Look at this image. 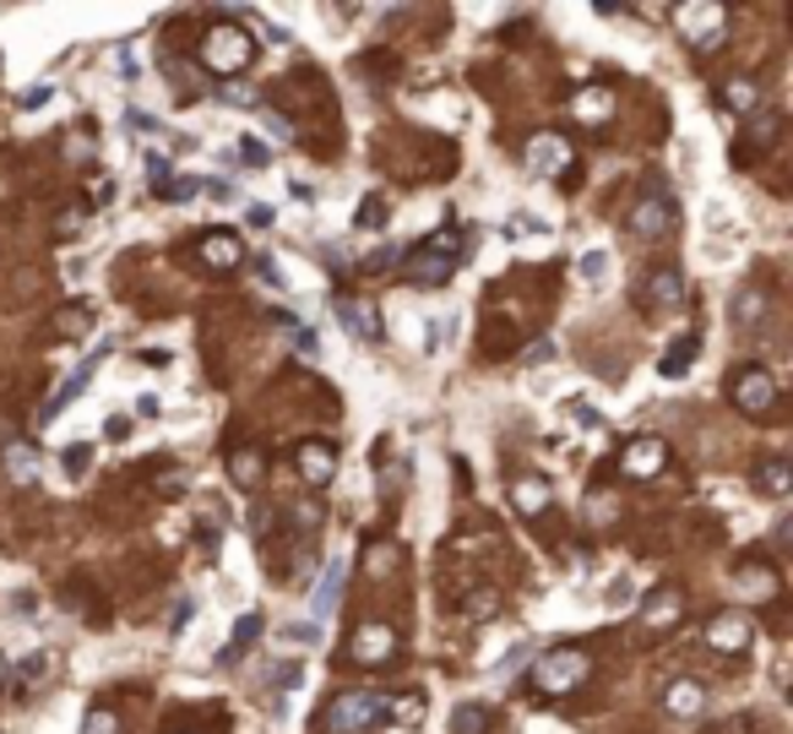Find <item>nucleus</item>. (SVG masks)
Segmentation results:
<instances>
[{
    "label": "nucleus",
    "instance_id": "nucleus-31",
    "mask_svg": "<svg viewBox=\"0 0 793 734\" xmlns=\"http://www.w3.org/2000/svg\"><path fill=\"white\" fill-rule=\"evenodd\" d=\"M392 268H396V251L381 245V251H370V262L359 268V277H381V272H392Z\"/></svg>",
    "mask_w": 793,
    "mask_h": 734
},
{
    "label": "nucleus",
    "instance_id": "nucleus-10",
    "mask_svg": "<svg viewBox=\"0 0 793 734\" xmlns=\"http://www.w3.org/2000/svg\"><path fill=\"white\" fill-rule=\"evenodd\" d=\"M528 164L538 169V175H565V169H571V141H565V136H554V132L532 136L528 141Z\"/></svg>",
    "mask_w": 793,
    "mask_h": 734
},
{
    "label": "nucleus",
    "instance_id": "nucleus-40",
    "mask_svg": "<svg viewBox=\"0 0 793 734\" xmlns=\"http://www.w3.org/2000/svg\"><path fill=\"white\" fill-rule=\"evenodd\" d=\"M387 713H392L396 724H402V719H408V724H419V719H424V702H419V696H408V702H396V707H387Z\"/></svg>",
    "mask_w": 793,
    "mask_h": 734
},
{
    "label": "nucleus",
    "instance_id": "nucleus-27",
    "mask_svg": "<svg viewBox=\"0 0 793 734\" xmlns=\"http://www.w3.org/2000/svg\"><path fill=\"white\" fill-rule=\"evenodd\" d=\"M723 104H728V109H739V115H750V109L761 104V87H755V82H739V76H733V82L723 87Z\"/></svg>",
    "mask_w": 793,
    "mask_h": 734
},
{
    "label": "nucleus",
    "instance_id": "nucleus-15",
    "mask_svg": "<svg viewBox=\"0 0 793 734\" xmlns=\"http://www.w3.org/2000/svg\"><path fill=\"white\" fill-rule=\"evenodd\" d=\"M663 713H674V719H701V713H707V685H701V680H674V685L663 691Z\"/></svg>",
    "mask_w": 793,
    "mask_h": 734
},
{
    "label": "nucleus",
    "instance_id": "nucleus-37",
    "mask_svg": "<svg viewBox=\"0 0 793 734\" xmlns=\"http://www.w3.org/2000/svg\"><path fill=\"white\" fill-rule=\"evenodd\" d=\"M750 126H755V147H772V141H778V126H783V120H778V115H755Z\"/></svg>",
    "mask_w": 793,
    "mask_h": 734
},
{
    "label": "nucleus",
    "instance_id": "nucleus-48",
    "mask_svg": "<svg viewBox=\"0 0 793 734\" xmlns=\"http://www.w3.org/2000/svg\"><path fill=\"white\" fill-rule=\"evenodd\" d=\"M240 158H245V164H266V147H262V141H251V136H245V141H240Z\"/></svg>",
    "mask_w": 793,
    "mask_h": 734
},
{
    "label": "nucleus",
    "instance_id": "nucleus-34",
    "mask_svg": "<svg viewBox=\"0 0 793 734\" xmlns=\"http://www.w3.org/2000/svg\"><path fill=\"white\" fill-rule=\"evenodd\" d=\"M223 104H240V109H251L256 104V87H245V82H223V93H218Z\"/></svg>",
    "mask_w": 793,
    "mask_h": 734
},
{
    "label": "nucleus",
    "instance_id": "nucleus-5",
    "mask_svg": "<svg viewBox=\"0 0 793 734\" xmlns=\"http://www.w3.org/2000/svg\"><path fill=\"white\" fill-rule=\"evenodd\" d=\"M728 398L739 413H772L778 408V381H772V370L766 365H739L733 376H728Z\"/></svg>",
    "mask_w": 793,
    "mask_h": 734
},
{
    "label": "nucleus",
    "instance_id": "nucleus-17",
    "mask_svg": "<svg viewBox=\"0 0 793 734\" xmlns=\"http://www.w3.org/2000/svg\"><path fill=\"white\" fill-rule=\"evenodd\" d=\"M707 648H718V653H744V648H750V620H744V615H718V620L707 626Z\"/></svg>",
    "mask_w": 793,
    "mask_h": 734
},
{
    "label": "nucleus",
    "instance_id": "nucleus-9",
    "mask_svg": "<svg viewBox=\"0 0 793 734\" xmlns=\"http://www.w3.org/2000/svg\"><path fill=\"white\" fill-rule=\"evenodd\" d=\"M337 322H342V333L359 337V343H381V311L370 300H337Z\"/></svg>",
    "mask_w": 793,
    "mask_h": 734
},
{
    "label": "nucleus",
    "instance_id": "nucleus-18",
    "mask_svg": "<svg viewBox=\"0 0 793 734\" xmlns=\"http://www.w3.org/2000/svg\"><path fill=\"white\" fill-rule=\"evenodd\" d=\"M342 577H348V566H342V555H337V560H327V572H321V583H316V599H310L316 626H321V615H331L337 599H342Z\"/></svg>",
    "mask_w": 793,
    "mask_h": 734
},
{
    "label": "nucleus",
    "instance_id": "nucleus-23",
    "mask_svg": "<svg viewBox=\"0 0 793 734\" xmlns=\"http://www.w3.org/2000/svg\"><path fill=\"white\" fill-rule=\"evenodd\" d=\"M679 294H685V277H679V272H674V268L653 272V283H647V300H653V305H663V311H668V305H679Z\"/></svg>",
    "mask_w": 793,
    "mask_h": 734
},
{
    "label": "nucleus",
    "instance_id": "nucleus-39",
    "mask_svg": "<svg viewBox=\"0 0 793 734\" xmlns=\"http://www.w3.org/2000/svg\"><path fill=\"white\" fill-rule=\"evenodd\" d=\"M495 594H484V588H478V594H467V615H473V620H484V615H495Z\"/></svg>",
    "mask_w": 793,
    "mask_h": 734
},
{
    "label": "nucleus",
    "instance_id": "nucleus-38",
    "mask_svg": "<svg viewBox=\"0 0 793 734\" xmlns=\"http://www.w3.org/2000/svg\"><path fill=\"white\" fill-rule=\"evenodd\" d=\"M158 197H163V201H186V197H197V180H163V186H158Z\"/></svg>",
    "mask_w": 793,
    "mask_h": 734
},
{
    "label": "nucleus",
    "instance_id": "nucleus-35",
    "mask_svg": "<svg viewBox=\"0 0 793 734\" xmlns=\"http://www.w3.org/2000/svg\"><path fill=\"white\" fill-rule=\"evenodd\" d=\"M256 473H262V458H256V452H234V479H240V484H256Z\"/></svg>",
    "mask_w": 793,
    "mask_h": 734
},
{
    "label": "nucleus",
    "instance_id": "nucleus-13",
    "mask_svg": "<svg viewBox=\"0 0 793 734\" xmlns=\"http://www.w3.org/2000/svg\"><path fill=\"white\" fill-rule=\"evenodd\" d=\"M104 354H109V348H98V354H93V359H82V365H76V370H71L66 376V387H61V392H55V398L44 402V424H50V419H55V413H66L71 402L82 398V392H87V381H93V376H98V359H104Z\"/></svg>",
    "mask_w": 793,
    "mask_h": 734
},
{
    "label": "nucleus",
    "instance_id": "nucleus-49",
    "mask_svg": "<svg viewBox=\"0 0 793 734\" xmlns=\"http://www.w3.org/2000/svg\"><path fill=\"white\" fill-rule=\"evenodd\" d=\"M266 680H272V685H299V669H294V664H277L272 674H266Z\"/></svg>",
    "mask_w": 793,
    "mask_h": 734
},
{
    "label": "nucleus",
    "instance_id": "nucleus-33",
    "mask_svg": "<svg viewBox=\"0 0 793 734\" xmlns=\"http://www.w3.org/2000/svg\"><path fill=\"white\" fill-rule=\"evenodd\" d=\"M262 132L277 141V147H288L294 141V126H288V115H262Z\"/></svg>",
    "mask_w": 793,
    "mask_h": 734
},
{
    "label": "nucleus",
    "instance_id": "nucleus-42",
    "mask_svg": "<svg viewBox=\"0 0 793 734\" xmlns=\"http://www.w3.org/2000/svg\"><path fill=\"white\" fill-rule=\"evenodd\" d=\"M294 348H299L305 359H321V337H316V333H305V327L294 333Z\"/></svg>",
    "mask_w": 793,
    "mask_h": 734
},
{
    "label": "nucleus",
    "instance_id": "nucleus-14",
    "mask_svg": "<svg viewBox=\"0 0 793 734\" xmlns=\"http://www.w3.org/2000/svg\"><path fill=\"white\" fill-rule=\"evenodd\" d=\"M631 229L642 234V240H658L674 229V201L668 197H642L636 201V212H631Z\"/></svg>",
    "mask_w": 793,
    "mask_h": 734
},
{
    "label": "nucleus",
    "instance_id": "nucleus-44",
    "mask_svg": "<svg viewBox=\"0 0 793 734\" xmlns=\"http://www.w3.org/2000/svg\"><path fill=\"white\" fill-rule=\"evenodd\" d=\"M631 594H636V588H631V577H614V583H609V604H614V609H620V604H631Z\"/></svg>",
    "mask_w": 793,
    "mask_h": 734
},
{
    "label": "nucleus",
    "instance_id": "nucleus-52",
    "mask_svg": "<svg viewBox=\"0 0 793 734\" xmlns=\"http://www.w3.org/2000/svg\"><path fill=\"white\" fill-rule=\"evenodd\" d=\"M87 458H93V447H71V452H66V468H71V473H82V468H87Z\"/></svg>",
    "mask_w": 793,
    "mask_h": 734
},
{
    "label": "nucleus",
    "instance_id": "nucleus-24",
    "mask_svg": "<svg viewBox=\"0 0 793 734\" xmlns=\"http://www.w3.org/2000/svg\"><path fill=\"white\" fill-rule=\"evenodd\" d=\"M755 484H761V495H778V501H783V495L793 490V473H789V463H783V458L761 463V468H755Z\"/></svg>",
    "mask_w": 793,
    "mask_h": 734
},
{
    "label": "nucleus",
    "instance_id": "nucleus-22",
    "mask_svg": "<svg viewBox=\"0 0 793 734\" xmlns=\"http://www.w3.org/2000/svg\"><path fill=\"white\" fill-rule=\"evenodd\" d=\"M6 473H11L17 484H33V479H39V452H33L28 441H11V447H6Z\"/></svg>",
    "mask_w": 793,
    "mask_h": 734
},
{
    "label": "nucleus",
    "instance_id": "nucleus-36",
    "mask_svg": "<svg viewBox=\"0 0 793 734\" xmlns=\"http://www.w3.org/2000/svg\"><path fill=\"white\" fill-rule=\"evenodd\" d=\"M582 277H588V283H603V272H609V251H588V256H582Z\"/></svg>",
    "mask_w": 793,
    "mask_h": 734
},
{
    "label": "nucleus",
    "instance_id": "nucleus-30",
    "mask_svg": "<svg viewBox=\"0 0 793 734\" xmlns=\"http://www.w3.org/2000/svg\"><path fill=\"white\" fill-rule=\"evenodd\" d=\"M87 327H93V316H87L82 305H71V311H61V316H55V333H61V337H76V333H87Z\"/></svg>",
    "mask_w": 793,
    "mask_h": 734
},
{
    "label": "nucleus",
    "instance_id": "nucleus-32",
    "mask_svg": "<svg viewBox=\"0 0 793 734\" xmlns=\"http://www.w3.org/2000/svg\"><path fill=\"white\" fill-rule=\"evenodd\" d=\"M739 588H750V594L766 599V594H778V577L772 572H739Z\"/></svg>",
    "mask_w": 793,
    "mask_h": 734
},
{
    "label": "nucleus",
    "instance_id": "nucleus-8",
    "mask_svg": "<svg viewBox=\"0 0 793 734\" xmlns=\"http://www.w3.org/2000/svg\"><path fill=\"white\" fill-rule=\"evenodd\" d=\"M663 463H668V447H663L658 436H636V441H625V452H620V468H625L631 479H658Z\"/></svg>",
    "mask_w": 793,
    "mask_h": 734
},
{
    "label": "nucleus",
    "instance_id": "nucleus-43",
    "mask_svg": "<svg viewBox=\"0 0 793 734\" xmlns=\"http://www.w3.org/2000/svg\"><path fill=\"white\" fill-rule=\"evenodd\" d=\"M283 637H288V642H316V648H321V626H283Z\"/></svg>",
    "mask_w": 793,
    "mask_h": 734
},
{
    "label": "nucleus",
    "instance_id": "nucleus-47",
    "mask_svg": "<svg viewBox=\"0 0 793 734\" xmlns=\"http://www.w3.org/2000/svg\"><path fill=\"white\" fill-rule=\"evenodd\" d=\"M104 436H109V441H126V436H131V419H126V413H115V419L104 424Z\"/></svg>",
    "mask_w": 793,
    "mask_h": 734
},
{
    "label": "nucleus",
    "instance_id": "nucleus-11",
    "mask_svg": "<svg viewBox=\"0 0 793 734\" xmlns=\"http://www.w3.org/2000/svg\"><path fill=\"white\" fill-rule=\"evenodd\" d=\"M201 262L212 272H234L245 262V245H240V234H229V229H212V234H201Z\"/></svg>",
    "mask_w": 793,
    "mask_h": 734
},
{
    "label": "nucleus",
    "instance_id": "nucleus-7",
    "mask_svg": "<svg viewBox=\"0 0 793 734\" xmlns=\"http://www.w3.org/2000/svg\"><path fill=\"white\" fill-rule=\"evenodd\" d=\"M392 653H396V631L392 626L370 620V626H359V631H353V664L381 669V664H392Z\"/></svg>",
    "mask_w": 793,
    "mask_h": 734
},
{
    "label": "nucleus",
    "instance_id": "nucleus-45",
    "mask_svg": "<svg viewBox=\"0 0 793 734\" xmlns=\"http://www.w3.org/2000/svg\"><path fill=\"white\" fill-rule=\"evenodd\" d=\"M577 109H582V115H603V109H609V98H603V93H582V98H577Z\"/></svg>",
    "mask_w": 793,
    "mask_h": 734
},
{
    "label": "nucleus",
    "instance_id": "nucleus-41",
    "mask_svg": "<svg viewBox=\"0 0 793 734\" xmlns=\"http://www.w3.org/2000/svg\"><path fill=\"white\" fill-rule=\"evenodd\" d=\"M272 218H277V212H272L266 201H251V207H245V223H251V229H272Z\"/></svg>",
    "mask_w": 793,
    "mask_h": 734
},
{
    "label": "nucleus",
    "instance_id": "nucleus-2",
    "mask_svg": "<svg viewBox=\"0 0 793 734\" xmlns=\"http://www.w3.org/2000/svg\"><path fill=\"white\" fill-rule=\"evenodd\" d=\"M256 61V39L240 28V22H218V28H207V39H201V66L218 71V76H240V71Z\"/></svg>",
    "mask_w": 793,
    "mask_h": 734
},
{
    "label": "nucleus",
    "instance_id": "nucleus-3",
    "mask_svg": "<svg viewBox=\"0 0 793 734\" xmlns=\"http://www.w3.org/2000/svg\"><path fill=\"white\" fill-rule=\"evenodd\" d=\"M387 719V702L376 691H342L327 707V734H370Z\"/></svg>",
    "mask_w": 793,
    "mask_h": 734
},
{
    "label": "nucleus",
    "instance_id": "nucleus-50",
    "mask_svg": "<svg viewBox=\"0 0 793 734\" xmlns=\"http://www.w3.org/2000/svg\"><path fill=\"white\" fill-rule=\"evenodd\" d=\"M387 566H392V544H376L370 549V572H387Z\"/></svg>",
    "mask_w": 793,
    "mask_h": 734
},
{
    "label": "nucleus",
    "instance_id": "nucleus-25",
    "mask_svg": "<svg viewBox=\"0 0 793 734\" xmlns=\"http://www.w3.org/2000/svg\"><path fill=\"white\" fill-rule=\"evenodd\" d=\"M766 316V294L761 289H739L733 294V327H755Z\"/></svg>",
    "mask_w": 793,
    "mask_h": 734
},
{
    "label": "nucleus",
    "instance_id": "nucleus-21",
    "mask_svg": "<svg viewBox=\"0 0 793 734\" xmlns=\"http://www.w3.org/2000/svg\"><path fill=\"white\" fill-rule=\"evenodd\" d=\"M256 637H262V615H240V626H234V637H229V648H223V664H240Z\"/></svg>",
    "mask_w": 793,
    "mask_h": 734
},
{
    "label": "nucleus",
    "instance_id": "nucleus-29",
    "mask_svg": "<svg viewBox=\"0 0 793 734\" xmlns=\"http://www.w3.org/2000/svg\"><path fill=\"white\" fill-rule=\"evenodd\" d=\"M82 734H120V719H115V707H93V713L82 719Z\"/></svg>",
    "mask_w": 793,
    "mask_h": 734
},
{
    "label": "nucleus",
    "instance_id": "nucleus-20",
    "mask_svg": "<svg viewBox=\"0 0 793 734\" xmlns=\"http://www.w3.org/2000/svg\"><path fill=\"white\" fill-rule=\"evenodd\" d=\"M696 348H701V337L696 333H679L674 337V348H668V354H663V376H668V381H674V376H685V370H690V359H696Z\"/></svg>",
    "mask_w": 793,
    "mask_h": 734
},
{
    "label": "nucleus",
    "instance_id": "nucleus-26",
    "mask_svg": "<svg viewBox=\"0 0 793 734\" xmlns=\"http://www.w3.org/2000/svg\"><path fill=\"white\" fill-rule=\"evenodd\" d=\"M353 223H359V229H387V223H392V207H387V197H381V191H370V197L359 201Z\"/></svg>",
    "mask_w": 793,
    "mask_h": 734
},
{
    "label": "nucleus",
    "instance_id": "nucleus-4",
    "mask_svg": "<svg viewBox=\"0 0 793 734\" xmlns=\"http://www.w3.org/2000/svg\"><path fill=\"white\" fill-rule=\"evenodd\" d=\"M582 680H588V653H577V648H554L532 664V685L543 696H571Z\"/></svg>",
    "mask_w": 793,
    "mask_h": 734
},
{
    "label": "nucleus",
    "instance_id": "nucleus-16",
    "mask_svg": "<svg viewBox=\"0 0 793 734\" xmlns=\"http://www.w3.org/2000/svg\"><path fill=\"white\" fill-rule=\"evenodd\" d=\"M679 615H685V594H679V588H653V594L642 599V626H653V631L679 626Z\"/></svg>",
    "mask_w": 793,
    "mask_h": 734
},
{
    "label": "nucleus",
    "instance_id": "nucleus-12",
    "mask_svg": "<svg viewBox=\"0 0 793 734\" xmlns=\"http://www.w3.org/2000/svg\"><path fill=\"white\" fill-rule=\"evenodd\" d=\"M294 463H299V479H305V484H331L337 452H331V441H299Z\"/></svg>",
    "mask_w": 793,
    "mask_h": 734
},
{
    "label": "nucleus",
    "instance_id": "nucleus-19",
    "mask_svg": "<svg viewBox=\"0 0 793 734\" xmlns=\"http://www.w3.org/2000/svg\"><path fill=\"white\" fill-rule=\"evenodd\" d=\"M511 501H517V512H549V501H554V490L543 484V479H517L511 484Z\"/></svg>",
    "mask_w": 793,
    "mask_h": 734
},
{
    "label": "nucleus",
    "instance_id": "nucleus-1",
    "mask_svg": "<svg viewBox=\"0 0 793 734\" xmlns=\"http://www.w3.org/2000/svg\"><path fill=\"white\" fill-rule=\"evenodd\" d=\"M457 268H463V229H452V234L441 229V234H430L424 245H413L402 256V277L413 289H441Z\"/></svg>",
    "mask_w": 793,
    "mask_h": 734
},
{
    "label": "nucleus",
    "instance_id": "nucleus-51",
    "mask_svg": "<svg viewBox=\"0 0 793 734\" xmlns=\"http://www.w3.org/2000/svg\"><path fill=\"white\" fill-rule=\"evenodd\" d=\"M191 615H197V604L186 599V604H180V609H175V620H169V631H186V626H191Z\"/></svg>",
    "mask_w": 793,
    "mask_h": 734
},
{
    "label": "nucleus",
    "instance_id": "nucleus-28",
    "mask_svg": "<svg viewBox=\"0 0 793 734\" xmlns=\"http://www.w3.org/2000/svg\"><path fill=\"white\" fill-rule=\"evenodd\" d=\"M489 730V707H473V702H463L457 713H452V734H484Z\"/></svg>",
    "mask_w": 793,
    "mask_h": 734
},
{
    "label": "nucleus",
    "instance_id": "nucleus-6",
    "mask_svg": "<svg viewBox=\"0 0 793 734\" xmlns=\"http://www.w3.org/2000/svg\"><path fill=\"white\" fill-rule=\"evenodd\" d=\"M723 22H728L723 6H679V28H685V39H690L696 50L723 44Z\"/></svg>",
    "mask_w": 793,
    "mask_h": 734
},
{
    "label": "nucleus",
    "instance_id": "nucleus-46",
    "mask_svg": "<svg viewBox=\"0 0 793 734\" xmlns=\"http://www.w3.org/2000/svg\"><path fill=\"white\" fill-rule=\"evenodd\" d=\"M126 120H131V132H141V136H152V132H158V115H147V109H131Z\"/></svg>",
    "mask_w": 793,
    "mask_h": 734
}]
</instances>
